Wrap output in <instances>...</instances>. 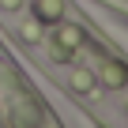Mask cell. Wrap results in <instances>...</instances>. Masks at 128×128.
Listing matches in <instances>:
<instances>
[{"mask_svg": "<svg viewBox=\"0 0 128 128\" xmlns=\"http://www.w3.org/2000/svg\"><path fill=\"white\" fill-rule=\"evenodd\" d=\"M38 12H45L49 19H56L60 15V0H38Z\"/></svg>", "mask_w": 128, "mask_h": 128, "instance_id": "1", "label": "cell"}, {"mask_svg": "<svg viewBox=\"0 0 128 128\" xmlns=\"http://www.w3.org/2000/svg\"><path fill=\"white\" fill-rule=\"evenodd\" d=\"M106 83H124V68L120 64H106Z\"/></svg>", "mask_w": 128, "mask_h": 128, "instance_id": "2", "label": "cell"}]
</instances>
